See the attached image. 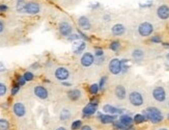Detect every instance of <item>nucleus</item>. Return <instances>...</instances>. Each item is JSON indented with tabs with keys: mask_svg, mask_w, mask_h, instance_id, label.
<instances>
[{
	"mask_svg": "<svg viewBox=\"0 0 169 130\" xmlns=\"http://www.w3.org/2000/svg\"><path fill=\"white\" fill-rule=\"evenodd\" d=\"M142 115L145 117L146 121H149L152 124H159V123H161L164 120V116L161 110L154 106L145 108L143 112H142Z\"/></svg>",
	"mask_w": 169,
	"mask_h": 130,
	"instance_id": "f257e3e1",
	"label": "nucleus"
},
{
	"mask_svg": "<svg viewBox=\"0 0 169 130\" xmlns=\"http://www.w3.org/2000/svg\"><path fill=\"white\" fill-rule=\"evenodd\" d=\"M17 11L20 14H27V15H37L41 12V5L37 2L30 1L19 4Z\"/></svg>",
	"mask_w": 169,
	"mask_h": 130,
	"instance_id": "f03ea898",
	"label": "nucleus"
},
{
	"mask_svg": "<svg viewBox=\"0 0 169 130\" xmlns=\"http://www.w3.org/2000/svg\"><path fill=\"white\" fill-rule=\"evenodd\" d=\"M128 99H129V102L131 103V105L135 106V107H140L143 105L144 103V98H143V95L138 92V91H133L129 94L128 96Z\"/></svg>",
	"mask_w": 169,
	"mask_h": 130,
	"instance_id": "7ed1b4c3",
	"label": "nucleus"
},
{
	"mask_svg": "<svg viewBox=\"0 0 169 130\" xmlns=\"http://www.w3.org/2000/svg\"><path fill=\"white\" fill-rule=\"evenodd\" d=\"M137 30L140 37L146 38L149 37L154 32V26H152V23H149V22H142V23L139 24Z\"/></svg>",
	"mask_w": 169,
	"mask_h": 130,
	"instance_id": "20e7f679",
	"label": "nucleus"
},
{
	"mask_svg": "<svg viewBox=\"0 0 169 130\" xmlns=\"http://www.w3.org/2000/svg\"><path fill=\"white\" fill-rule=\"evenodd\" d=\"M152 98H154L157 102H164L165 100L167 98V94H166V91L163 86H156L152 92Z\"/></svg>",
	"mask_w": 169,
	"mask_h": 130,
	"instance_id": "39448f33",
	"label": "nucleus"
},
{
	"mask_svg": "<svg viewBox=\"0 0 169 130\" xmlns=\"http://www.w3.org/2000/svg\"><path fill=\"white\" fill-rule=\"evenodd\" d=\"M97 101H92L88 103L87 105L84 106V108L82 109V116L84 118H90L97 112Z\"/></svg>",
	"mask_w": 169,
	"mask_h": 130,
	"instance_id": "423d86ee",
	"label": "nucleus"
},
{
	"mask_svg": "<svg viewBox=\"0 0 169 130\" xmlns=\"http://www.w3.org/2000/svg\"><path fill=\"white\" fill-rule=\"evenodd\" d=\"M54 76L57 80L62 82V81H66L67 79H69L70 71L69 69H67L66 67H58L54 71Z\"/></svg>",
	"mask_w": 169,
	"mask_h": 130,
	"instance_id": "0eeeda50",
	"label": "nucleus"
},
{
	"mask_svg": "<svg viewBox=\"0 0 169 130\" xmlns=\"http://www.w3.org/2000/svg\"><path fill=\"white\" fill-rule=\"evenodd\" d=\"M58 30H59V34L62 37H69V35L73 34V26L70 22L61 21L59 25H58Z\"/></svg>",
	"mask_w": 169,
	"mask_h": 130,
	"instance_id": "6e6552de",
	"label": "nucleus"
},
{
	"mask_svg": "<svg viewBox=\"0 0 169 130\" xmlns=\"http://www.w3.org/2000/svg\"><path fill=\"white\" fill-rule=\"evenodd\" d=\"M95 60H96L95 55L92 53H90V52H85V53L81 56L80 64H81V66L84 68H89L95 64Z\"/></svg>",
	"mask_w": 169,
	"mask_h": 130,
	"instance_id": "1a4fd4ad",
	"label": "nucleus"
},
{
	"mask_svg": "<svg viewBox=\"0 0 169 130\" xmlns=\"http://www.w3.org/2000/svg\"><path fill=\"white\" fill-rule=\"evenodd\" d=\"M108 68H109L110 73L113 74V75H118V74H121L122 73L121 60H118V58H112V60L109 61Z\"/></svg>",
	"mask_w": 169,
	"mask_h": 130,
	"instance_id": "9d476101",
	"label": "nucleus"
},
{
	"mask_svg": "<svg viewBox=\"0 0 169 130\" xmlns=\"http://www.w3.org/2000/svg\"><path fill=\"white\" fill-rule=\"evenodd\" d=\"M33 94L35 97H37L41 100H46L49 97L48 90L44 86H35L33 89Z\"/></svg>",
	"mask_w": 169,
	"mask_h": 130,
	"instance_id": "9b49d317",
	"label": "nucleus"
},
{
	"mask_svg": "<svg viewBox=\"0 0 169 130\" xmlns=\"http://www.w3.org/2000/svg\"><path fill=\"white\" fill-rule=\"evenodd\" d=\"M12 112L16 117L18 118H23L26 115V107L23 103L21 102H16L14 105H12Z\"/></svg>",
	"mask_w": 169,
	"mask_h": 130,
	"instance_id": "f8f14e48",
	"label": "nucleus"
},
{
	"mask_svg": "<svg viewBox=\"0 0 169 130\" xmlns=\"http://www.w3.org/2000/svg\"><path fill=\"white\" fill-rule=\"evenodd\" d=\"M97 119L102 124L108 125V124H113L114 121H116V116H111L107 115V113H101L97 112Z\"/></svg>",
	"mask_w": 169,
	"mask_h": 130,
	"instance_id": "ddd939ff",
	"label": "nucleus"
},
{
	"mask_svg": "<svg viewBox=\"0 0 169 130\" xmlns=\"http://www.w3.org/2000/svg\"><path fill=\"white\" fill-rule=\"evenodd\" d=\"M103 112L107 113V115H111V116H117V115H122L123 112V110L118 108V107H115L111 105V104H105L103 106Z\"/></svg>",
	"mask_w": 169,
	"mask_h": 130,
	"instance_id": "4468645a",
	"label": "nucleus"
},
{
	"mask_svg": "<svg viewBox=\"0 0 169 130\" xmlns=\"http://www.w3.org/2000/svg\"><path fill=\"white\" fill-rule=\"evenodd\" d=\"M157 16L161 20L169 19V6L167 4H162L157 8Z\"/></svg>",
	"mask_w": 169,
	"mask_h": 130,
	"instance_id": "2eb2a0df",
	"label": "nucleus"
},
{
	"mask_svg": "<svg viewBox=\"0 0 169 130\" xmlns=\"http://www.w3.org/2000/svg\"><path fill=\"white\" fill-rule=\"evenodd\" d=\"M85 48H86V43L84 41H82V40L74 42L73 46H72L73 52L75 54H77V55H80L84 50H85Z\"/></svg>",
	"mask_w": 169,
	"mask_h": 130,
	"instance_id": "dca6fc26",
	"label": "nucleus"
},
{
	"mask_svg": "<svg viewBox=\"0 0 169 130\" xmlns=\"http://www.w3.org/2000/svg\"><path fill=\"white\" fill-rule=\"evenodd\" d=\"M114 96L116 97V99L121 100V101H122V100H125L127 98V90L126 87L122 86V84H118V86H115L114 89Z\"/></svg>",
	"mask_w": 169,
	"mask_h": 130,
	"instance_id": "f3484780",
	"label": "nucleus"
},
{
	"mask_svg": "<svg viewBox=\"0 0 169 130\" xmlns=\"http://www.w3.org/2000/svg\"><path fill=\"white\" fill-rule=\"evenodd\" d=\"M78 24H79L80 28L83 29V30H89L92 28V23H90V20L86 16H81L78 19Z\"/></svg>",
	"mask_w": 169,
	"mask_h": 130,
	"instance_id": "a211bd4d",
	"label": "nucleus"
},
{
	"mask_svg": "<svg viewBox=\"0 0 169 130\" xmlns=\"http://www.w3.org/2000/svg\"><path fill=\"white\" fill-rule=\"evenodd\" d=\"M125 32H126V27L121 23L114 24L111 28V34L114 37H122V35L125 34Z\"/></svg>",
	"mask_w": 169,
	"mask_h": 130,
	"instance_id": "6ab92c4d",
	"label": "nucleus"
},
{
	"mask_svg": "<svg viewBox=\"0 0 169 130\" xmlns=\"http://www.w3.org/2000/svg\"><path fill=\"white\" fill-rule=\"evenodd\" d=\"M82 97V93L79 89H72L67 92V98L72 101H77Z\"/></svg>",
	"mask_w": 169,
	"mask_h": 130,
	"instance_id": "aec40b11",
	"label": "nucleus"
},
{
	"mask_svg": "<svg viewBox=\"0 0 169 130\" xmlns=\"http://www.w3.org/2000/svg\"><path fill=\"white\" fill-rule=\"evenodd\" d=\"M118 121L125 126H133V123H134V120H133L132 117L130 115H127V113H125V115H122L121 117H119Z\"/></svg>",
	"mask_w": 169,
	"mask_h": 130,
	"instance_id": "412c9836",
	"label": "nucleus"
},
{
	"mask_svg": "<svg viewBox=\"0 0 169 130\" xmlns=\"http://www.w3.org/2000/svg\"><path fill=\"white\" fill-rule=\"evenodd\" d=\"M144 51L139 49V48H137V49H134L132 51V57L133 60H134L135 61H141L144 58Z\"/></svg>",
	"mask_w": 169,
	"mask_h": 130,
	"instance_id": "4be33fe9",
	"label": "nucleus"
},
{
	"mask_svg": "<svg viewBox=\"0 0 169 130\" xmlns=\"http://www.w3.org/2000/svg\"><path fill=\"white\" fill-rule=\"evenodd\" d=\"M71 117H72V113H71V112L67 108H63L59 113V119H60V121H62V122L69 121L71 119Z\"/></svg>",
	"mask_w": 169,
	"mask_h": 130,
	"instance_id": "5701e85b",
	"label": "nucleus"
},
{
	"mask_svg": "<svg viewBox=\"0 0 169 130\" xmlns=\"http://www.w3.org/2000/svg\"><path fill=\"white\" fill-rule=\"evenodd\" d=\"M133 120H134L135 124H143V123L146 122L145 117L142 115V113H137V115H135L134 118H133Z\"/></svg>",
	"mask_w": 169,
	"mask_h": 130,
	"instance_id": "b1692460",
	"label": "nucleus"
},
{
	"mask_svg": "<svg viewBox=\"0 0 169 130\" xmlns=\"http://www.w3.org/2000/svg\"><path fill=\"white\" fill-rule=\"evenodd\" d=\"M121 47H122V45L118 41H113L109 45V49L112 50L113 52H117L119 49H121Z\"/></svg>",
	"mask_w": 169,
	"mask_h": 130,
	"instance_id": "393cba45",
	"label": "nucleus"
},
{
	"mask_svg": "<svg viewBox=\"0 0 169 130\" xmlns=\"http://www.w3.org/2000/svg\"><path fill=\"white\" fill-rule=\"evenodd\" d=\"M83 126V123L81 120H75L71 124V129L72 130H80V128Z\"/></svg>",
	"mask_w": 169,
	"mask_h": 130,
	"instance_id": "a878e982",
	"label": "nucleus"
},
{
	"mask_svg": "<svg viewBox=\"0 0 169 130\" xmlns=\"http://www.w3.org/2000/svg\"><path fill=\"white\" fill-rule=\"evenodd\" d=\"M88 91H89V93L92 94V95H97V94L100 92V86H99V84H97V83H93V84H92V86H89Z\"/></svg>",
	"mask_w": 169,
	"mask_h": 130,
	"instance_id": "bb28decb",
	"label": "nucleus"
},
{
	"mask_svg": "<svg viewBox=\"0 0 169 130\" xmlns=\"http://www.w3.org/2000/svg\"><path fill=\"white\" fill-rule=\"evenodd\" d=\"M121 65H122V73H127L128 72V70H129V60H121Z\"/></svg>",
	"mask_w": 169,
	"mask_h": 130,
	"instance_id": "cd10ccee",
	"label": "nucleus"
},
{
	"mask_svg": "<svg viewBox=\"0 0 169 130\" xmlns=\"http://www.w3.org/2000/svg\"><path fill=\"white\" fill-rule=\"evenodd\" d=\"M0 130H9V123L7 120L0 119Z\"/></svg>",
	"mask_w": 169,
	"mask_h": 130,
	"instance_id": "c85d7f7f",
	"label": "nucleus"
},
{
	"mask_svg": "<svg viewBox=\"0 0 169 130\" xmlns=\"http://www.w3.org/2000/svg\"><path fill=\"white\" fill-rule=\"evenodd\" d=\"M6 93H7V86H6V84L0 82V97L5 96Z\"/></svg>",
	"mask_w": 169,
	"mask_h": 130,
	"instance_id": "c756f323",
	"label": "nucleus"
},
{
	"mask_svg": "<svg viewBox=\"0 0 169 130\" xmlns=\"http://www.w3.org/2000/svg\"><path fill=\"white\" fill-rule=\"evenodd\" d=\"M67 40H69L70 42H76V41L81 40V37L79 35V34H72L71 35L67 37Z\"/></svg>",
	"mask_w": 169,
	"mask_h": 130,
	"instance_id": "7c9ffc66",
	"label": "nucleus"
},
{
	"mask_svg": "<svg viewBox=\"0 0 169 130\" xmlns=\"http://www.w3.org/2000/svg\"><path fill=\"white\" fill-rule=\"evenodd\" d=\"M23 76H24L26 81H31V80H33V78H34L33 73L30 72V71H27V72H25Z\"/></svg>",
	"mask_w": 169,
	"mask_h": 130,
	"instance_id": "2f4dec72",
	"label": "nucleus"
},
{
	"mask_svg": "<svg viewBox=\"0 0 169 130\" xmlns=\"http://www.w3.org/2000/svg\"><path fill=\"white\" fill-rule=\"evenodd\" d=\"M19 91H20V86H19V84H18V83H16V84H15V86H12V91H11V94H12V96H15V95H16V94H17V93L19 92Z\"/></svg>",
	"mask_w": 169,
	"mask_h": 130,
	"instance_id": "473e14b6",
	"label": "nucleus"
},
{
	"mask_svg": "<svg viewBox=\"0 0 169 130\" xmlns=\"http://www.w3.org/2000/svg\"><path fill=\"white\" fill-rule=\"evenodd\" d=\"M104 56V50L100 49V48H97L95 50V57H102Z\"/></svg>",
	"mask_w": 169,
	"mask_h": 130,
	"instance_id": "72a5a7b5",
	"label": "nucleus"
},
{
	"mask_svg": "<svg viewBox=\"0 0 169 130\" xmlns=\"http://www.w3.org/2000/svg\"><path fill=\"white\" fill-rule=\"evenodd\" d=\"M17 83L19 84L20 86H24V84L26 83V80H25V78H24V76H18V78H17Z\"/></svg>",
	"mask_w": 169,
	"mask_h": 130,
	"instance_id": "f704fd0d",
	"label": "nucleus"
},
{
	"mask_svg": "<svg viewBox=\"0 0 169 130\" xmlns=\"http://www.w3.org/2000/svg\"><path fill=\"white\" fill-rule=\"evenodd\" d=\"M151 42H152V43H162V39L160 35H155V37H152L151 38Z\"/></svg>",
	"mask_w": 169,
	"mask_h": 130,
	"instance_id": "c9c22d12",
	"label": "nucleus"
},
{
	"mask_svg": "<svg viewBox=\"0 0 169 130\" xmlns=\"http://www.w3.org/2000/svg\"><path fill=\"white\" fill-rule=\"evenodd\" d=\"M106 80H107L106 77H102V78H101L100 83H99L100 90H104V86H105V84H106Z\"/></svg>",
	"mask_w": 169,
	"mask_h": 130,
	"instance_id": "e433bc0d",
	"label": "nucleus"
},
{
	"mask_svg": "<svg viewBox=\"0 0 169 130\" xmlns=\"http://www.w3.org/2000/svg\"><path fill=\"white\" fill-rule=\"evenodd\" d=\"M104 61H105V55L102 57H96L95 63H96V65H102Z\"/></svg>",
	"mask_w": 169,
	"mask_h": 130,
	"instance_id": "4c0bfd02",
	"label": "nucleus"
},
{
	"mask_svg": "<svg viewBox=\"0 0 169 130\" xmlns=\"http://www.w3.org/2000/svg\"><path fill=\"white\" fill-rule=\"evenodd\" d=\"M80 130H93V129L90 125H83L82 127L80 128Z\"/></svg>",
	"mask_w": 169,
	"mask_h": 130,
	"instance_id": "58836bf2",
	"label": "nucleus"
},
{
	"mask_svg": "<svg viewBox=\"0 0 169 130\" xmlns=\"http://www.w3.org/2000/svg\"><path fill=\"white\" fill-rule=\"evenodd\" d=\"M7 5L5 4H0V12H6L7 11Z\"/></svg>",
	"mask_w": 169,
	"mask_h": 130,
	"instance_id": "ea45409f",
	"label": "nucleus"
},
{
	"mask_svg": "<svg viewBox=\"0 0 169 130\" xmlns=\"http://www.w3.org/2000/svg\"><path fill=\"white\" fill-rule=\"evenodd\" d=\"M4 71H5V66H4V64L0 61V73L4 72Z\"/></svg>",
	"mask_w": 169,
	"mask_h": 130,
	"instance_id": "a19ab883",
	"label": "nucleus"
},
{
	"mask_svg": "<svg viewBox=\"0 0 169 130\" xmlns=\"http://www.w3.org/2000/svg\"><path fill=\"white\" fill-rule=\"evenodd\" d=\"M3 31H4V23H3L1 20H0V34L3 32Z\"/></svg>",
	"mask_w": 169,
	"mask_h": 130,
	"instance_id": "79ce46f5",
	"label": "nucleus"
},
{
	"mask_svg": "<svg viewBox=\"0 0 169 130\" xmlns=\"http://www.w3.org/2000/svg\"><path fill=\"white\" fill-rule=\"evenodd\" d=\"M62 86H72V83H70V82H67V81H62Z\"/></svg>",
	"mask_w": 169,
	"mask_h": 130,
	"instance_id": "37998d69",
	"label": "nucleus"
},
{
	"mask_svg": "<svg viewBox=\"0 0 169 130\" xmlns=\"http://www.w3.org/2000/svg\"><path fill=\"white\" fill-rule=\"evenodd\" d=\"M163 47L167 48V49H169V43H163Z\"/></svg>",
	"mask_w": 169,
	"mask_h": 130,
	"instance_id": "c03bdc74",
	"label": "nucleus"
},
{
	"mask_svg": "<svg viewBox=\"0 0 169 130\" xmlns=\"http://www.w3.org/2000/svg\"><path fill=\"white\" fill-rule=\"evenodd\" d=\"M55 130H67V128H66V127H62V126H60V127L56 128Z\"/></svg>",
	"mask_w": 169,
	"mask_h": 130,
	"instance_id": "a18cd8bd",
	"label": "nucleus"
},
{
	"mask_svg": "<svg viewBox=\"0 0 169 130\" xmlns=\"http://www.w3.org/2000/svg\"><path fill=\"white\" fill-rule=\"evenodd\" d=\"M157 130H168L166 127H162V128H159V129H157Z\"/></svg>",
	"mask_w": 169,
	"mask_h": 130,
	"instance_id": "49530a36",
	"label": "nucleus"
},
{
	"mask_svg": "<svg viewBox=\"0 0 169 130\" xmlns=\"http://www.w3.org/2000/svg\"><path fill=\"white\" fill-rule=\"evenodd\" d=\"M166 60H167V61L169 63V53H167V54H166Z\"/></svg>",
	"mask_w": 169,
	"mask_h": 130,
	"instance_id": "de8ad7c7",
	"label": "nucleus"
},
{
	"mask_svg": "<svg viewBox=\"0 0 169 130\" xmlns=\"http://www.w3.org/2000/svg\"><path fill=\"white\" fill-rule=\"evenodd\" d=\"M168 107H169V101H168Z\"/></svg>",
	"mask_w": 169,
	"mask_h": 130,
	"instance_id": "09e8293b",
	"label": "nucleus"
},
{
	"mask_svg": "<svg viewBox=\"0 0 169 130\" xmlns=\"http://www.w3.org/2000/svg\"><path fill=\"white\" fill-rule=\"evenodd\" d=\"M168 119H169V113H168Z\"/></svg>",
	"mask_w": 169,
	"mask_h": 130,
	"instance_id": "8fccbe9b",
	"label": "nucleus"
},
{
	"mask_svg": "<svg viewBox=\"0 0 169 130\" xmlns=\"http://www.w3.org/2000/svg\"><path fill=\"white\" fill-rule=\"evenodd\" d=\"M19 1H20V0H19Z\"/></svg>",
	"mask_w": 169,
	"mask_h": 130,
	"instance_id": "3c124183",
	"label": "nucleus"
}]
</instances>
